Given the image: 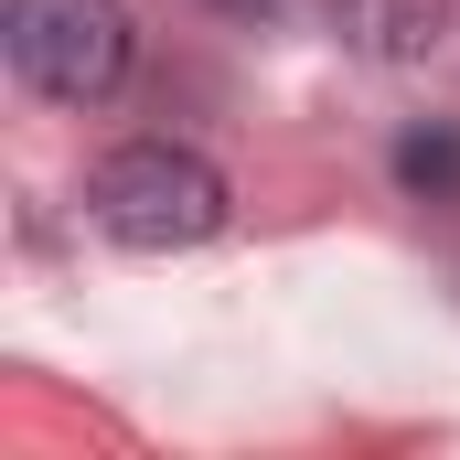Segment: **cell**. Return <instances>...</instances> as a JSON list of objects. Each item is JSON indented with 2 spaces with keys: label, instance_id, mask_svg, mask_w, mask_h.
<instances>
[{
  "label": "cell",
  "instance_id": "cell-5",
  "mask_svg": "<svg viewBox=\"0 0 460 460\" xmlns=\"http://www.w3.org/2000/svg\"><path fill=\"white\" fill-rule=\"evenodd\" d=\"M215 11H226V22H279L289 0H215Z\"/></svg>",
  "mask_w": 460,
  "mask_h": 460
},
{
  "label": "cell",
  "instance_id": "cell-2",
  "mask_svg": "<svg viewBox=\"0 0 460 460\" xmlns=\"http://www.w3.org/2000/svg\"><path fill=\"white\" fill-rule=\"evenodd\" d=\"M0 54L43 108H108L139 65V32H128V0H11Z\"/></svg>",
  "mask_w": 460,
  "mask_h": 460
},
{
  "label": "cell",
  "instance_id": "cell-1",
  "mask_svg": "<svg viewBox=\"0 0 460 460\" xmlns=\"http://www.w3.org/2000/svg\"><path fill=\"white\" fill-rule=\"evenodd\" d=\"M86 226L128 246V257H193V246H215L235 226V193L226 172L204 161V150H182V139H128L108 150L97 172H86Z\"/></svg>",
  "mask_w": 460,
  "mask_h": 460
},
{
  "label": "cell",
  "instance_id": "cell-4",
  "mask_svg": "<svg viewBox=\"0 0 460 460\" xmlns=\"http://www.w3.org/2000/svg\"><path fill=\"white\" fill-rule=\"evenodd\" d=\"M396 182L407 193H460V128H407L396 139Z\"/></svg>",
  "mask_w": 460,
  "mask_h": 460
},
{
  "label": "cell",
  "instance_id": "cell-3",
  "mask_svg": "<svg viewBox=\"0 0 460 460\" xmlns=\"http://www.w3.org/2000/svg\"><path fill=\"white\" fill-rule=\"evenodd\" d=\"M322 22H332V43L364 54V65H429L450 43L460 0H322Z\"/></svg>",
  "mask_w": 460,
  "mask_h": 460
}]
</instances>
